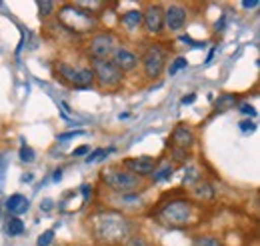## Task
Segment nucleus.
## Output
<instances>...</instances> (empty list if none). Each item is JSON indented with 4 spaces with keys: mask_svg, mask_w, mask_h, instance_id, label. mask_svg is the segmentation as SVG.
Masks as SVG:
<instances>
[{
    "mask_svg": "<svg viewBox=\"0 0 260 246\" xmlns=\"http://www.w3.org/2000/svg\"><path fill=\"white\" fill-rule=\"evenodd\" d=\"M8 234L10 236H18V234H22L24 232V222L18 218V216H12L10 220H8Z\"/></svg>",
    "mask_w": 260,
    "mask_h": 246,
    "instance_id": "18",
    "label": "nucleus"
},
{
    "mask_svg": "<svg viewBox=\"0 0 260 246\" xmlns=\"http://www.w3.org/2000/svg\"><path fill=\"white\" fill-rule=\"evenodd\" d=\"M62 178V172L60 170H56V174H54V180H60Z\"/></svg>",
    "mask_w": 260,
    "mask_h": 246,
    "instance_id": "37",
    "label": "nucleus"
},
{
    "mask_svg": "<svg viewBox=\"0 0 260 246\" xmlns=\"http://www.w3.org/2000/svg\"><path fill=\"white\" fill-rule=\"evenodd\" d=\"M88 152V146H78L74 152H72V156H80V154H86Z\"/></svg>",
    "mask_w": 260,
    "mask_h": 246,
    "instance_id": "34",
    "label": "nucleus"
},
{
    "mask_svg": "<svg viewBox=\"0 0 260 246\" xmlns=\"http://www.w3.org/2000/svg\"><path fill=\"white\" fill-rule=\"evenodd\" d=\"M142 64H144V72L148 78H158L162 74L164 64H166V52L162 46H158V44L148 46L142 56Z\"/></svg>",
    "mask_w": 260,
    "mask_h": 246,
    "instance_id": "6",
    "label": "nucleus"
},
{
    "mask_svg": "<svg viewBox=\"0 0 260 246\" xmlns=\"http://www.w3.org/2000/svg\"><path fill=\"white\" fill-rule=\"evenodd\" d=\"M106 152H110V150H104V148H98V150H94L92 154H88V158H86V162L90 164V162H96V160H100L102 156Z\"/></svg>",
    "mask_w": 260,
    "mask_h": 246,
    "instance_id": "27",
    "label": "nucleus"
},
{
    "mask_svg": "<svg viewBox=\"0 0 260 246\" xmlns=\"http://www.w3.org/2000/svg\"><path fill=\"white\" fill-rule=\"evenodd\" d=\"M240 128H242L244 132H248V130L252 132V130H254L256 126H254V122H252V120H244V122H240Z\"/></svg>",
    "mask_w": 260,
    "mask_h": 246,
    "instance_id": "31",
    "label": "nucleus"
},
{
    "mask_svg": "<svg viewBox=\"0 0 260 246\" xmlns=\"http://www.w3.org/2000/svg\"><path fill=\"white\" fill-rule=\"evenodd\" d=\"M116 50V38L110 32H100L90 42V54L92 58H108Z\"/></svg>",
    "mask_w": 260,
    "mask_h": 246,
    "instance_id": "7",
    "label": "nucleus"
},
{
    "mask_svg": "<svg viewBox=\"0 0 260 246\" xmlns=\"http://www.w3.org/2000/svg\"><path fill=\"white\" fill-rule=\"evenodd\" d=\"M174 158H176L178 162L188 160V150H184V148H174Z\"/></svg>",
    "mask_w": 260,
    "mask_h": 246,
    "instance_id": "28",
    "label": "nucleus"
},
{
    "mask_svg": "<svg viewBox=\"0 0 260 246\" xmlns=\"http://www.w3.org/2000/svg\"><path fill=\"white\" fill-rule=\"evenodd\" d=\"M42 204H44V210H50V208H52V206H50V204H52V202H50V200H44V202H42ZM42 204H40V206H42Z\"/></svg>",
    "mask_w": 260,
    "mask_h": 246,
    "instance_id": "36",
    "label": "nucleus"
},
{
    "mask_svg": "<svg viewBox=\"0 0 260 246\" xmlns=\"http://www.w3.org/2000/svg\"><path fill=\"white\" fill-rule=\"evenodd\" d=\"M240 110H242L244 114H250V116H254V114H256V110H254L250 104H242V106H240Z\"/></svg>",
    "mask_w": 260,
    "mask_h": 246,
    "instance_id": "32",
    "label": "nucleus"
},
{
    "mask_svg": "<svg viewBox=\"0 0 260 246\" xmlns=\"http://www.w3.org/2000/svg\"><path fill=\"white\" fill-rule=\"evenodd\" d=\"M186 22V10L178 4H172L164 10V26H168L172 32L180 30Z\"/></svg>",
    "mask_w": 260,
    "mask_h": 246,
    "instance_id": "10",
    "label": "nucleus"
},
{
    "mask_svg": "<svg viewBox=\"0 0 260 246\" xmlns=\"http://www.w3.org/2000/svg\"><path fill=\"white\" fill-rule=\"evenodd\" d=\"M234 102H236V98H234L232 94H224V96H220V98L216 100V108H222V110H224V108H228V106L234 104Z\"/></svg>",
    "mask_w": 260,
    "mask_h": 246,
    "instance_id": "22",
    "label": "nucleus"
},
{
    "mask_svg": "<svg viewBox=\"0 0 260 246\" xmlns=\"http://www.w3.org/2000/svg\"><path fill=\"white\" fill-rule=\"evenodd\" d=\"M122 24L128 28V30H134L142 24V10H128L122 14Z\"/></svg>",
    "mask_w": 260,
    "mask_h": 246,
    "instance_id": "15",
    "label": "nucleus"
},
{
    "mask_svg": "<svg viewBox=\"0 0 260 246\" xmlns=\"http://www.w3.org/2000/svg\"><path fill=\"white\" fill-rule=\"evenodd\" d=\"M56 70H58V74L64 78L66 82H70L72 86H74V80H76V74H78V68H74V66H70V64H66V62H58V66H56Z\"/></svg>",
    "mask_w": 260,
    "mask_h": 246,
    "instance_id": "17",
    "label": "nucleus"
},
{
    "mask_svg": "<svg viewBox=\"0 0 260 246\" xmlns=\"http://www.w3.org/2000/svg\"><path fill=\"white\" fill-rule=\"evenodd\" d=\"M6 168H8V158H6V154H2L0 156V192H2L4 180H6Z\"/></svg>",
    "mask_w": 260,
    "mask_h": 246,
    "instance_id": "21",
    "label": "nucleus"
},
{
    "mask_svg": "<svg viewBox=\"0 0 260 246\" xmlns=\"http://www.w3.org/2000/svg\"><path fill=\"white\" fill-rule=\"evenodd\" d=\"M192 246H224V244L218 238H214V236H198V238H194Z\"/></svg>",
    "mask_w": 260,
    "mask_h": 246,
    "instance_id": "20",
    "label": "nucleus"
},
{
    "mask_svg": "<svg viewBox=\"0 0 260 246\" xmlns=\"http://www.w3.org/2000/svg\"><path fill=\"white\" fill-rule=\"evenodd\" d=\"M192 194H194L196 198H200V200H210L214 196V188L208 184V182H204V180H198L192 186Z\"/></svg>",
    "mask_w": 260,
    "mask_h": 246,
    "instance_id": "16",
    "label": "nucleus"
},
{
    "mask_svg": "<svg viewBox=\"0 0 260 246\" xmlns=\"http://www.w3.org/2000/svg\"><path fill=\"white\" fill-rule=\"evenodd\" d=\"M172 144H174V148H184L186 150V148H190L194 144V134L190 132V128L180 124L172 132Z\"/></svg>",
    "mask_w": 260,
    "mask_h": 246,
    "instance_id": "12",
    "label": "nucleus"
},
{
    "mask_svg": "<svg viewBox=\"0 0 260 246\" xmlns=\"http://www.w3.org/2000/svg\"><path fill=\"white\" fill-rule=\"evenodd\" d=\"M130 232V224L124 216L106 212L96 216V234L106 242H118L124 240Z\"/></svg>",
    "mask_w": 260,
    "mask_h": 246,
    "instance_id": "1",
    "label": "nucleus"
},
{
    "mask_svg": "<svg viewBox=\"0 0 260 246\" xmlns=\"http://www.w3.org/2000/svg\"><path fill=\"white\" fill-rule=\"evenodd\" d=\"M20 158L24 160V162H32L34 160V150L30 146H22L20 148Z\"/></svg>",
    "mask_w": 260,
    "mask_h": 246,
    "instance_id": "25",
    "label": "nucleus"
},
{
    "mask_svg": "<svg viewBox=\"0 0 260 246\" xmlns=\"http://www.w3.org/2000/svg\"><path fill=\"white\" fill-rule=\"evenodd\" d=\"M38 10H40V16H48L54 10V2H38Z\"/></svg>",
    "mask_w": 260,
    "mask_h": 246,
    "instance_id": "24",
    "label": "nucleus"
},
{
    "mask_svg": "<svg viewBox=\"0 0 260 246\" xmlns=\"http://www.w3.org/2000/svg\"><path fill=\"white\" fill-rule=\"evenodd\" d=\"M110 60L116 64V68L124 74L126 70H134L136 68V64H138V56L134 54V52H130L128 48H116L114 52H112V58Z\"/></svg>",
    "mask_w": 260,
    "mask_h": 246,
    "instance_id": "11",
    "label": "nucleus"
},
{
    "mask_svg": "<svg viewBox=\"0 0 260 246\" xmlns=\"http://www.w3.org/2000/svg\"><path fill=\"white\" fill-rule=\"evenodd\" d=\"M184 66H186V60H184L182 56H180V58H176V60L172 62V66H170V76H174V74H176L180 68H184Z\"/></svg>",
    "mask_w": 260,
    "mask_h": 246,
    "instance_id": "26",
    "label": "nucleus"
},
{
    "mask_svg": "<svg viewBox=\"0 0 260 246\" xmlns=\"http://www.w3.org/2000/svg\"><path fill=\"white\" fill-rule=\"evenodd\" d=\"M126 246H148V242L142 236H132L128 242H126Z\"/></svg>",
    "mask_w": 260,
    "mask_h": 246,
    "instance_id": "29",
    "label": "nucleus"
},
{
    "mask_svg": "<svg viewBox=\"0 0 260 246\" xmlns=\"http://www.w3.org/2000/svg\"><path fill=\"white\" fill-rule=\"evenodd\" d=\"M258 6V0H244L242 2V8H256Z\"/></svg>",
    "mask_w": 260,
    "mask_h": 246,
    "instance_id": "33",
    "label": "nucleus"
},
{
    "mask_svg": "<svg viewBox=\"0 0 260 246\" xmlns=\"http://www.w3.org/2000/svg\"><path fill=\"white\" fill-rule=\"evenodd\" d=\"M142 22H144L146 30L150 32V34H158L164 28V10L158 4L148 6L146 12L142 14Z\"/></svg>",
    "mask_w": 260,
    "mask_h": 246,
    "instance_id": "9",
    "label": "nucleus"
},
{
    "mask_svg": "<svg viewBox=\"0 0 260 246\" xmlns=\"http://www.w3.org/2000/svg\"><path fill=\"white\" fill-rule=\"evenodd\" d=\"M124 166L128 168L130 174H134V176H138V178L150 176V174H154V170H156V162H154L152 158H148V156H142V158H128V160H124Z\"/></svg>",
    "mask_w": 260,
    "mask_h": 246,
    "instance_id": "8",
    "label": "nucleus"
},
{
    "mask_svg": "<svg viewBox=\"0 0 260 246\" xmlns=\"http://www.w3.org/2000/svg\"><path fill=\"white\" fill-rule=\"evenodd\" d=\"M102 180L108 188L122 192V194H130V192H136L138 188H142V178L130 174L128 170H106L102 174Z\"/></svg>",
    "mask_w": 260,
    "mask_h": 246,
    "instance_id": "3",
    "label": "nucleus"
},
{
    "mask_svg": "<svg viewBox=\"0 0 260 246\" xmlns=\"http://www.w3.org/2000/svg\"><path fill=\"white\" fill-rule=\"evenodd\" d=\"M172 172H174V168L170 166V164H164L160 170H154V182H160V180H166V178H170L172 176Z\"/></svg>",
    "mask_w": 260,
    "mask_h": 246,
    "instance_id": "19",
    "label": "nucleus"
},
{
    "mask_svg": "<svg viewBox=\"0 0 260 246\" xmlns=\"http://www.w3.org/2000/svg\"><path fill=\"white\" fill-rule=\"evenodd\" d=\"M194 94H190V96H184V98H182V104H190V102H194Z\"/></svg>",
    "mask_w": 260,
    "mask_h": 246,
    "instance_id": "35",
    "label": "nucleus"
},
{
    "mask_svg": "<svg viewBox=\"0 0 260 246\" xmlns=\"http://www.w3.org/2000/svg\"><path fill=\"white\" fill-rule=\"evenodd\" d=\"M52 240H54V230H46V232H42V234H40V238H38V246H48Z\"/></svg>",
    "mask_w": 260,
    "mask_h": 246,
    "instance_id": "23",
    "label": "nucleus"
},
{
    "mask_svg": "<svg viewBox=\"0 0 260 246\" xmlns=\"http://www.w3.org/2000/svg\"><path fill=\"white\" fill-rule=\"evenodd\" d=\"M192 216V204L186 202V200H172L170 204H166L160 212L166 224L170 226H180V224H186Z\"/></svg>",
    "mask_w": 260,
    "mask_h": 246,
    "instance_id": "5",
    "label": "nucleus"
},
{
    "mask_svg": "<svg viewBox=\"0 0 260 246\" xmlns=\"http://www.w3.org/2000/svg\"><path fill=\"white\" fill-rule=\"evenodd\" d=\"M28 206H30V202H28V198H26L24 194H12V196L6 200V210L12 216L24 214V212L28 210Z\"/></svg>",
    "mask_w": 260,
    "mask_h": 246,
    "instance_id": "13",
    "label": "nucleus"
},
{
    "mask_svg": "<svg viewBox=\"0 0 260 246\" xmlns=\"http://www.w3.org/2000/svg\"><path fill=\"white\" fill-rule=\"evenodd\" d=\"M58 20H60V24L64 28L72 32H78V34L90 32L96 26V18L88 10H82L76 4H64L60 8V12H58Z\"/></svg>",
    "mask_w": 260,
    "mask_h": 246,
    "instance_id": "2",
    "label": "nucleus"
},
{
    "mask_svg": "<svg viewBox=\"0 0 260 246\" xmlns=\"http://www.w3.org/2000/svg\"><path fill=\"white\" fill-rule=\"evenodd\" d=\"M84 132L82 130H70V132H64V134H58V140H66V138H74V136H82Z\"/></svg>",
    "mask_w": 260,
    "mask_h": 246,
    "instance_id": "30",
    "label": "nucleus"
},
{
    "mask_svg": "<svg viewBox=\"0 0 260 246\" xmlns=\"http://www.w3.org/2000/svg\"><path fill=\"white\" fill-rule=\"evenodd\" d=\"M92 82H94L92 70H90V68H78L74 86H76V88H88V86H92Z\"/></svg>",
    "mask_w": 260,
    "mask_h": 246,
    "instance_id": "14",
    "label": "nucleus"
},
{
    "mask_svg": "<svg viewBox=\"0 0 260 246\" xmlns=\"http://www.w3.org/2000/svg\"><path fill=\"white\" fill-rule=\"evenodd\" d=\"M92 74L104 88H114L122 82V72L116 68V64L110 58H94L92 60Z\"/></svg>",
    "mask_w": 260,
    "mask_h": 246,
    "instance_id": "4",
    "label": "nucleus"
}]
</instances>
